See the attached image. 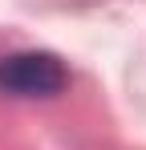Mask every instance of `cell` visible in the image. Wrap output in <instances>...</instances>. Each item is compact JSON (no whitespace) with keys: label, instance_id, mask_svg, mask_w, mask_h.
I'll list each match as a JSON object with an SVG mask.
<instances>
[{"label":"cell","instance_id":"6da1fadb","mask_svg":"<svg viewBox=\"0 0 146 150\" xmlns=\"http://www.w3.org/2000/svg\"><path fill=\"white\" fill-rule=\"evenodd\" d=\"M69 85V69L57 53H8L0 57V93L8 98H57Z\"/></svg>","mask_w":146,"mask_h":150}]
</instances>
